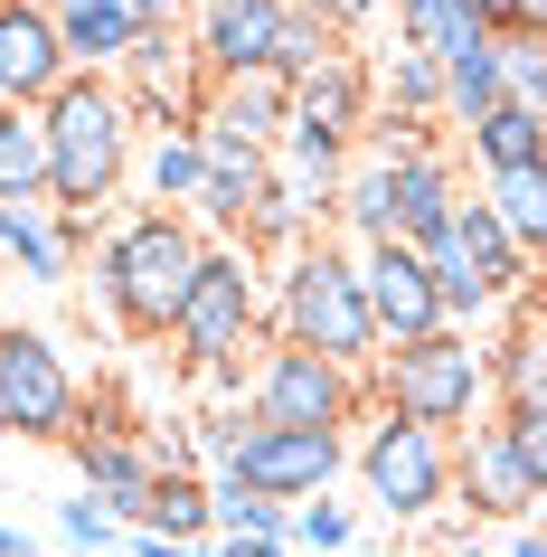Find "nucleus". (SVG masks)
<instances>
[{
	"instance_id": "f257e3e1",
	"label": "nucleus",
	"mask_w": 547,
	"mask_h": 557,
	"mask_svg": "<svg viewBox=\"0 0 547 557\" xmlns=\"http://www.w3.org/2000/svg\"><path fill=\"white\" fill-rule=\"evenodd\" d=\"M199 264H208V236L171 208H142V218L104 227V246H95V302L123 341H171Z\"/></svg>"
},
{
	"instance_id": "f03ea898",
	"label": "nucleus",
	"mask_w": 547,
	"mask_h": 557,
	"mask_svg": "<svg viewBox=\"0 0 547 557\" xmlns=\"http://www.w3.org/2000/svg\"><path fill=\"white\" fill-rule=\"evenodd\" d=\"M38 133H48V208H76V218H104V199H123L133 180V104H123L114 76H66L48 104H38Z\"/></svg>"
},
{
	"instance_id": "7ed1b4c3",
	"label": "nucleus",
	"mask_w": 547,
	"mask_h": 557,
	"mask_svg": "<svg viewBox=\"0 0 547 557\" xmlns=\"http://www.w3.org/2000/svg\"><path fill=\"white\" fill-rule=\"evenodd\" d=\"M264 331L293 341V350L340 359V369L387 359V350H377V312H369V274H359V256L331 246V236H312L302 256H284L274 294H264Z\"/></svg>"
},
{
	"instance_id": "20e7f679",
	"label": "nucleus",
	"mask_w": 547,
	"mask_h": 557,
	"mask_svg": "<svg viewBox=\"0 0 547 557\" xmlns=\"http://www.w3.org/2000/svg\"><path fill=\"white\" fill-rule=\"evenodd\" d=\"M377 407L415 416V425H434V435L482 425V407H490V341H472V331H434V341L387 350V359H377Z\"/></svg>"
},
{
	"instance_id": "39448f33",
	"label": "nucleus",
	"mask_w": 547,
	"mask_h": 557,
	"mask_svg": "<svg viewBox=\"0 0 547 557\" xmlns=\"http://www.w3.org/2000/svg\"><path fill=\"white\" fill-rule=\"evenodd\" d=\"M369 123H377V76L340 48L331 66H312L293 86V123H284V143H274V161L302 171L312 189H340V161L369 143Z\"/></svg>"
},
{
	"instance_id": "423d86ee",
	"label": "nucleus",
	"mask_w": 547,
	"mask_h": 557,
	"mask_svg": "<svg viewBox=\"0 0 547 557\" xmlns=\"http://www.w3.org/2000/svg\"><path fill=\"white\" fill-rule=\"evenodd\" d=\"M199 444L217 454V482H246L274 500H321L349 472V435H302V425H256V416H217L199 425Z\"/></svg>"
},
{
	"instance_id": "0eeeda50",
	"label": "nucleus",
	"mask_w": 547,
	"mask_h": 557,
	"mask_svg": "<svg viewBox=\"0 0 547 557\" xmlns=\"http://www.w3.org/2000/svg\"><path fill=\"white\" fill-rule=\"evenodd\" d=\"M349 472H359V492L387 510V520H434L444 500H453V435H434L415 416H387L377 407L349 444Z\"/></svg>"
},
{
	"instance_id": "6e6552de",
	"label": "nucleus",
	"mask_w": 547,
	"mask_h": 557,
	"mask_svg": "<svg viewBox=\"0 0 547 557\" xmlns=\"http://www.w3.org/2000/svg\"><path fill=\"white\" fill-rule=\"evenodd\" d=\"M0 435L20 444H76L86 435V397H76V369L48 331H0Z\"/></svg>"
},
{
	"instance_id": "1a4fd4ad",
	"label": "nucleus",
	"mask_w": 547,
	"mask_h": 557,
	"mask_svg": "<svg viewBox=\"0 0 547 557\" xmlns=\"http://www.w3.org/2000/svg\"><path fill=\"white\" fill-rule=\"evenodd\" d=\"M256 331H264V284H256V256L227 236V246H208L199 284H189V302H179L171 350L189 359V369H217V359H246Z\"/></svg>"
},
{
	"instance_id": "9d476101",
	"label": "nucleus",
	"mask_w": 547,
	"mask_h": 557,
	"mask_svg": "<svg viewBox=\"0 0 547 557\" xmlns=\"http://www.w3.org/2000/svg\"><path fill=\"white\" fill-rule=\"evenodd\" d=\"M359 407H369V379H359V369H340V359L293 350V341H274V350L256 359V397H246V416H256V425L340 435V425H359Z\"/></svg>"
},
{
	"instance_id": "9b49d317",
	"label": "nucleus",
	"mask_w": 547,
	"mask_h": 557,
	"mask_svg": "<svg viewBox=\"0 0 547 557\" xmlns=\"http://www.w3.org/2000/svg\"><path fill=\"white\" fill-rule=\"evenodd\" d=\"M114 76H123V104H133L142 133H171V123L208 114V66H199V48H189L179 29H142Z\"/></svg>"
},
{
	"instance_id": "f8f14e48",
	"label": "nucleus",
	"mask_w": 547,
	"mask_h": 557,
	"mask_svg": "<svg viewBox=\"0 0 547 557\" xmlns=\"http://www.w3.org/2000/svg\"><path fill=\"white\" fill-rule=\"evenodd\" d=\"M359 274H369L377 350H406V341H434V331H453V312H444V294H434V264H425V246L387 236V246H369V256H359Z\"/></svg>"
},
{
	"instance_id": "ddd939ff",
	"label": "nucleus",
	"mask_w": 547,
	"mask_h": 557,
	"mask_svg": "<svg viewBox=\"0 0 547 557\" xmlns=\"http://www.w3.org/2000/svg\"><path fill=\"white\" fill-rule=\"evenodd\" d=\"M293 0H189V48H199L208 86L227 76H274V38H284Z\"/></svg>"
},
{
	"instance_id": "4468645a",
	"label": "nucleus",
	"mask_w": 547,
	"mask_h": 557,
	"mask_svg": "<svg viewBox=\"0 0 547 557\" xmlns=\"http://www.w3.org/2000/svg\"><path fill=\"white\" fill-rule=\"evenodd\" d=\"M66 76H76V58H66L48 0H0V104L10 114H38Z\"/></svg>"
},
{
	"instance_id": "2eb2a0df",
	"label": "nucleus",
	"mask_w": 547,
	"mask_h": 557,
	"mask_svg": "<svg viewBox=\"0 0 547 557\" xmlns=\"http://www.w3.org/2000/svg\"><path fill=\"white\" fill-rule=\"evenodd\" d=\"M453 510H472V520H529V510H538L510 435H500V416H482V425L453 435Z\"/></svg>"
},
{
	"instance_id": "dca6fc26",
	"label": "nucleus",
	"mask_w": 547,
	"mask_h": 557,
	"mask_svg": "<svg viewBox=\"0 0 547 557\" xmlns=\"http://www.w3.org/2000/svg\"><path fill=\"white\" fill-rule=\"evenodd\" d=\"M76 454V472H86V492L114 510L123 529H142L151 520V492H161V463H151V444L142 435H123V425H86V435L66 444Z\"/></svg>"
},
{
	"instance_id": "f3484780",
	"label": "nucleus",
	"mask_w": 547,
	"mask_h": 557,
	"mask_svg": "<svg viewBox=\"0 0 547 557\" xmlns=\"http://www.w3.org/2000/svg\"><path fill=\"white\" fill-rule=\"evenodd\" d=\"M199 143H208V189H199V208H189V218L246 236V208L274 189V151L246 143V133H217V123H199Z\"/></svg>"
},
{
	"instance_id": "a211bd4d",
	"label": "nucleus",
	"mask_w": 547,
	"mask_h": 557,
	"mask_svg": "<svg viewBox=\"0 0 547 557\" xmlns=\"http://www.w3.org/2000/svg\"><path fill=\"white\" fill-rule=\"evenodd\" d=\"M387 218H397L406 246H434V236H453L462 218V180L444 151H425V161H387Z\"/></svg>"
},
{
	"instance_id": "6ab92c4d",
	"label": "nucleus",
	"mask_w": 547,
	"mask_h": 557,
	"mask_svg": "<svg viewBox=\"0 0 547 557\" xmlns=\"http://www.w3.org/2000/svg\"><path fill=\"white\" fill-rule=\"evenodd\" d=\"M490 407H547V302H510L490 341Z\"/></svg>"
},
{
	"instance_id": "aec40b11",
	"label": "nucleus",
	"mask_w": 547,
	"mask_h": 557,
	"mask_svg": "<svg viewBox=\"0 0 547 557\" xmlns=\"http://www.w3.org/2000/svg\"><path fill=\"white\" fill-rule=\"evenodd\" d=\"M133 180H142V199L151 208H171V218H189L208 189V143H199V123H171V133H151L142 161H133Z\"/></svg>"
},
{
	"instance_id": "412c9836",
	"label": "nucleus",
	"mask_w": 547,
	"mask_h": 557,
	"mask_svg": "<svg viewBox=\"0 0 547 557\" xmlns=\"http://www.w3.org/2000/svg\"><path fill=\"white\" fill-rule=\"evenodd\" d=\"M453 236H462V256H472V274H482L490 312H510V302H529V274H538V264H529V256L510 246V227L490 218V199H462Z\"/></svg>"
},
{
	"instance_id": "4be33fe9",
	"label": "nucleus",
	"mask_w": 547,
	"mask_h": 557,
	"mask_svg": "<svg viewBox=\"0 0 547 557\" xmlns=\"http://www.w3.org/2000/svg\"><path fill=\"white\" fill-rule=\"evenodd\" d=\"M48 20H58V38H66V58L86 66V76H104V66H123L133 58V0H48Z\"/></svg>"
},
{
	"instance_id": "5701e85b",
	"label": "nucleus",
	"mask_w": 547,
	"mask_h": 557,
	"mask_svg": "<svg viewBox=\"0 0 547 557\" xmlns=\"http://www.w3.org/2000/svg\"><path fill=\"white\" fill-rule=\"evenodd\" d=\"M199 123H217V133H246V143H284V123H293V86L284 76H227V86H208V114Z\"/></svg>"
},
{
	"instance_id": "b1692460",
	"label": "nucleus",
	"mask_w": 547,
	"mask_h": 557,
	"mask_svg": "<svg viewBox=\"0 0 547 557\" xmlns=\"http://www.w3.org/2000/svg\"><path fill=\"white\" fill-rule=\"evenodd\" d=\"M462 143H472V161H482V180L538 171V161H547V114H529V104H490Z\"/></svg>"
},
{
	"instance_id": "393cba45",
	"label": "nucleus",
	"mask_w": 547,
	"mask_h": 557,
	"mask_svg": "<svg viewBox=\"0 0 547 557\" xmlns=\"http://www.w3.org/2000/svg\"><path fill=\"white\" fill-rule=\"evenodd\" d=\"M0 264H20V284H66L58 208H0Z\"/></svg>"
},
{
	"instance_id": "a878e982",
	"label": "nucleus",
	"mask_w": 547,
	"mask_h": 557,
	"mask_svg": "<svg viewBox=\"0 0 547 557\" xmlns=\"http://www.w3.org/2000/svg\"><path fill=\"white\" fill-rule=\"evenodd\" d=\"M482 199H490V218L510 227V246H519V256H529V264H547V161H538V171L490 180Z\"/></svg>"
},
{
	"instance_id": "bb28decb",
	"label": "nucleus",
	"mask_w": 547,
	"mask_h": 557,
	"mask_svg": "<svg viewBox=\"0 0 547 557\" xmlns=\"http://www.w3.org/2000/svg\"><path fill=\"white\" fill-rule=\"evenodd\" d=\"M0 208H48V133H38V114L0 123Z\"/></svg>"
},
{
	"instance_id": "cd10ccee",
	"label": "nucleus",
	"mask_w": 547,
	"mask_h": 557,
	"mask_svg": "<svg viewBox=\"0 0 547 557\" xmlns=\"http://www.w3.org/2000/svg\"><path fill=\"white\" fill-rule=\"evenodd\" d=\"M217 539H284L293 548V500L246 492V482H217Z\"/></svg>"
},
{
	"instance_id": "c85d7f7f",
	"label": "nucleus",
	"mask_w": 547,
	"mask_h": 557,
	"mask_svg": "<svg viewBox=\"0 0 547 557\" xmlns=\"http://www.w3.org/2000/svg\"><path fill=\"white\" fill-rule=\"evenodd\" d=\"M500 95L547 114V29H510L500 38Z\"/></svg>"
},
{
	"instance_id": "c756f323",
	"label": "nucleus",
	"mask_w": 547,
	"mask_h": 557,
	"mask_svg": "<svg viewBox=\"0 0 547 557\" xmlns=\"http://www.w3.org/2000/svg\"><path fill=\"white\" fill-rule=\"evenodd\" d=\"M387 114H434L444 123V66H434L425 48H397V58H387Z\"/></svg>"
},
{
	"instance_id": "7c9ffc66",
	"label": "nucleus",
	"mask_w": 547,
	"mask_h": 557,
	"mask_svg": "<svg viewBox=\"0 0 547 557\" xmlns=\"http://www.w3.org/2000/svg\"><path fill=\"white\" fill-rule=\"evenodd\" d=\"M331 58H340V38L321 29L312 10H293L284 38H274V76H284V86H302V76H312V66H331Z\"/></svg>"
},
{
	"instance_id": "2f4dec72",
	"label": "nucleus",
	"mask_w": 547,
	"mask_h": 557,
	"mask_svg": "<svg viewBox=\"0 0 547 557\" xmlns=\"http://www.w3.org/2000/svg\"><path fill=\"white\" fill-rule=\"evenodd\" d=\"M349 529H359V520H349V500H331V492L293 500V548H302V557H349Z\"/></svg>"
},
{
	"instance_id": "473e14b6",
	"label": "nucleus",
	"mask_w": 547,
	"mask_h": 557,
	"mask_svg": "<svg viewBox=\"0 0 547 557\" xmlns=\"http://www.w3.org/2000/svg\"><path fill=\"white\" fill-rule=\"evenodd\" d=\"M58 539H66L76 557H114V548H133V539H123V520H114L95 492H86V500H58Z\"/></svg>"
},
{
	"instance_id": "72a5a7b5",
	"label": "nucleus",
	"mask_w": 547,
	"mask_h": 557,
	"mask_svg": "<svg viewBox=\"0 0 547 557\" xmlns=\"http://www.w3.org/2000/svg\"><path fill=\"white\" fill-rule=\"evenodd\" d=\"M490 416H500V435H510L519 472H529V492L547 500V407H490Z\"/></svg>"
},
{
	"instance_id": "f704fd0d",
	"label": "nucleus",
	"mask_w": 547,
	"mask_h": 557,
	"mask_svg": "<svg viewBox=\"0 0 547 557\" xmlns=\"http://www.w3.org/2000/svg\"><path fill=\"white\" fill-rule=\"evenodd\" d=\"M434 151V114H377L369 123V161H425Z\"/></svg>"
},
{
	"instance_id": "c9c22d12",
	"label": "nucleus",
	"mask_w": 547,
	"mask_h": 557,
	"mask_svg": "<svg viewBox=\"0 0 547 557\" xmlns=\"http://www.w3.org/2000/svg\"><path fill=\"white\" fill-rule=\"evenodd\" d=\"M293 10H312V20H321L331 38H349V29H369V20L387 10V0H293Z\"/></svg>"
},
{
	"instance_id": "e433bc0d",
	"label": "nucleus",
	"mask_w": 547,
	"mask_h": 557,
	"mask_svg": "<svg viewBox=\"0 0 547 557\" xmlns=\"http://www.w3.org/2000/svg\"><path fill=\"white\" fill-rule=\"evenodd\" d=\"M444 10H453V0H397V48H415V38H425Z\"/></svg>"
},
{
	"instance_id": "4c0bfd02",
	"label": "nucleus",
	"mask_w": 547,
	"mask_h": 557,
	"mask_svg": "<svg viewBox=\"0 0 547 557\" xmlns=\"http://www.w3.org/2000/svg\"><path fill=\"white\" fill-rule=\"evenodd\" d=\"M199 387L208 397H256V369L246 359H217V369H199Z\"/></svg>"
},
{
	"instance_id": "58836bf2",
	"label": "nucleus",
	"mask_w": 547,
	"mask_h": 557,
	"mask_svg": "<svg viewBox=\"0 0 547 557\" xmlns=\"http://www.w3.org/2000/svg\"><path fill=\"white\" fill-rule=\"evenodd\" d=\"M133 29H189V0H133Z\"/></svg>"
},
{
	"instance_id": "ea45409f",
	"label": "nucleus",
	"mask_w": 547,
	"mask_h": 557,
	"mask_svg": "<svg viewBox=\"0 0 547 557\" xmlns=\"http://www.w3.org/2000/svg\"><path fill=\"white\" fill-rule=\"evenodd\" d=\"M462 10H472L490 38H510V29H519V0H462Z\"/></svg>"
},
{
	"instance_id": "a19ab883",
	"label": "nucleus",
	"mask_w": 547,
	"mask_h": 557,
	"mask_svg": "<svg viewBox=\"0 0 547 557\" xmlns=\"http://www.w3.org/2000/svg\"><path fill=\"white\" fill-rule=\"evenodd\" d=\"M217 557H284V539H217Z\"/></svg>"
},
{
	"instance_id": "79ce46f5",
	"label": "nucleus",
	"mask_w": 547,
	"mask_h": 557,
	"mask_svg": "<svg viewBox=\"0 0 547 557\" xmlns=\"http://www.w3.org/2000/svg\"><path fill=\"white\" fill-rule=\"evenodd\" d=\"M133 557H217V548H179V539H133Z\"/></svg>"
},
{
	"instance_id": "37998d69",
	"label": "nucleus",
	"mask_w": 547,
	"mask_h": 557,
	"mask_svg": "<svg viewBox=\"0 0 547 557\" xmlns=\"http://www.w3.org/2000/svg\"><path fill=\"white\" fill-rule=\"evenodd\" d=\"M0 557H38V539H29V529H10V520H0Z\"/></svg>"
},
{
	"instance_id": "c03bdc74",
	"label": "nucleus",
	"mask_w": 547,
	"mask_h": 557,
	"mask_svg": "<svg viewBox=\"0 0 547 557\" xmlns=\"http://www.w3.org/2000/svg\"><path fill=\"white\" fill-rule=\"evenodd\" d=\"M510 557H547V529L529 520V529H519V539H510Z\"/></svg>"
},
{
	"instance_id": "a18cd8bd",
	"label": "nucleus",
	"mask_w": 547,
	"mask_h": 557,
	"mask_svg": "<svg viewBox=\"0 0 547 557\" xmlns=\"http://www.w3.org/2000/svg\"><path fill=\"white\" fill-rule=\"evenodd\" d=\"M519 29H547V0H519Z\"/></svg>"
},
{
	"instance_id": "49530a36",
	"label": "nucleus",
	"mask_w": 547,
	"mask_h": 557,
	"mask_svg": "<svg viewBox=\"0 0 547 557\" xmlns=\"http://www.w3.org/2000/svg\"><path fill=\"white\" fill-rule=\"evenodd\" d=\"M0 123H10V104H0Z\"/></svg>"
},
{
	"instance_id": "de8ad7c7",
	"label": "nucleus",
	"mask_w": 547,
	"mask_h": 557,
	"mask_svg": "<svg viewBox=\"0 0 547 557\" xmlns=\"http://www.w3.org/2000/svg\"><path fill=\"white\" fill-rule=\"evenodd\" d=\"M114 557H133V548H114Z\"/></svg>"
},
{
	"instance_id": "09e8293b",
	"label": "nucleus",
	"mask_w": 547,
	"mask_h": 557,
	"mask_svg": "<svg viewBox=\"0 0 547 557\" xmlns=\"http://www.w3.org/2000/svg\"><path fill=\"white\" fill-rule=\"evenodd\" d=\"M349 557H359V548H349Z\"/></svg>"
}]
</instances>
